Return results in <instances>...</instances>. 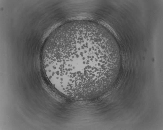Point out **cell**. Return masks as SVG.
I'll return each mask as SVG.
<instances>
[{
	"mask_svg": "<svg viewBox=\"0 0 163 130\" xmlns=\"http://www.w3.org/2000/svg\"><path fill=\"white\" fill-rule=\"evenodd\" d=\"M103 43L87 34L61 39L44 64L51 83L62 93L73 98L89 97L102 91L108 68H112L104 54Z\"/></svg>",
	"mask_w": 163,
	"mask_h": 130,
	"instance_id": "cell-1",
	"label": "cell"
}]
</instances>
